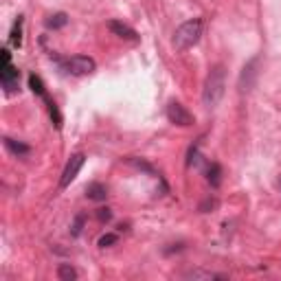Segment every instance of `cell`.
I'll list each match as a JSON object with an SVG mask.
<instances>
[{"label": "cell", "mask_w": 281, "mask_h": 281, "mask_svg": "<svg viewBox=\"0 0 281 281\" xmlns=\"http://www.w3.org/2000/svg\"><path fill=\"white\" fill-rule=\"evenodd\" d=\"M224 88H226V71L222 64H215L204 79V90H202L204 108H209V110L217 108V103L224 97Z\"/></svg>", "instance_id": "obj_1"}, {"label": "cell", "mask_w": 281, "mask_h": 281, "mask_svg": "<svg viewBox=\"0 0 281 281\" xmlns=\"http://www.w3.org/2000/svg\"><path fill=\"white\" fill-rule=\"evenodd\" d=\"M200 36H202V20L193 18V20H187L176 29L174 33V47L178 51H187L191 47H196Z\"/></svg>", "instance_id": "obj_2"}, {"label": "cell", "mask_w": 281, "mask_h": 281, "mask_svg": "<svg viewBox=\"0 0 281 281\" xmlns=\"http://www.w3.org/2000/svg\"><path fill=\"white\" fill-rule=\"evenodd\" d=\"M95 66H97L95 60L88 55H73V57H68V60H64V68L71 75H77V77L90 75V73L95 71Z\"/></svg>", "instance_id": "obj_3"}, {"label": "cell", "mask_w": 281, "mask_h": 281, "mask_svg": "<svg viewBox=\"0 0 281 281\" xmlns=\"http://www.w3.org/2000/svg\"><path fill=\"white\" fill-rule=\"evenodd\" d=\"M167 119H169V123L180 125V128H189V125H193V121H196L193 114L178 101H171L167 106Z\"/></svg>", "instance_id": "obj_4"}, {"label": "cell", "mask_w": 281, "mask_h": 281, "mask_svg": "<svg viewBox=\"0 0 281 281\" xmlns=\"http://www.w3.org/2000/svg\"><path fill=\"white\" fill-rule=\"evenodd\" d=\"M3 60H5V66H3V73H0V84H3L5 93H14L18 88V71L11 66L9 51H3Z\"/></svg>", "instance_id": "obj_5"}, {"label": "cell", "mask_w": 281, "mask_h": 281, "mask_svg": "<svg viewBox=\"0 0 281 281\" xmlns=\"http://www.w3.org/2000/svg\"><path fill=\"white\" fill-rule=\"evenodd\" d=\"M84 160H86L84 154H73V156L68 158V163H66V167H64V174H62V178H60V189H66L73 180L77 178L79 169L84 167Z\"/></svg>", "instance_id": "obj_6"}, {"label": "cell", "mask_w": 281, "mask_h": 281, "mask_svg": "<svg viewBox=\"0 0 281 281\" xmlns=\"http://www.w3.org/2000/svg\"><path fill=\"white\" fill-rule=\"evenodd\" d=\"M257 66H259V57H253V60L244 66L242 75H239V90H242V93H250V90H253L255 79H257V75H259Z\"/></svg>", "instance_id": "obj_7"}, {"label": "cell", "mask_w": 281, "mask_h": 281, "mask_svg": "<svg viewBox=\"0 0 281 281\" xmlns=\"http://www.w3.org/2000/svg\"><path fill=\"white\" fill-rule=\"evenodd\" d=\"M108 29H110L114 36L128 40V42H139V40H141L139 33H136L132 27L125 25V22H121V20H110V22H108Z\"/></svg>", "instance_id": "obj_8"}, {"label": "cell", "mask_w": 281, "mask_h": 281, "mask_svg": "<svg viewBox=\"0 0 281 281\" xmlns=\"http://www.w3.org/2000/svg\"><path fill=\"white\" fill-rule=\"evenodd\" d=\"M86 196L90 200H95V202H103V200L108 198V189H106V185H101V182H90V185L86 187Z\"/></svg>", "instance_id": "obj_9"}, {"label": "cell", "mask_w": 281, "mask_h": 281, "mask_svg": "<svg viewBox=\"0 0 281 281\" xmlns=\"http://www.w3.org/2000/svg\"><path fill=\"white\" fill-rule=\"evenodd\" d=\"M5 147L14 154V156H27L29 152H31V147L27 145V143H20V141H14V139H9V136H5Z\"/></svg>", "instance_id": "obj_10"}, {"label": "cell", "mask_w": 281, "mask_h": 281, "mask_svg": "<svg viewBox=\"0 0 281 281\" xmlns=\"http://www.w3.org/2000/svg\"><path fill=\"white\" fill-rule=\"evenodd\" d=\"M206 180H209L211 187H220V182H222V167L217 163L209 165V169H206Z\"/></svg>", "instance_id": "obj_11"}, {"label": "cell", "mask_w": 281, "mask_h": 281, "mask_svg": "<svg viewBox=\"0 0 281 281\" xmlns=\"http://www.w3.org/2000/svg\"><path fill=\"white\" fill-rule=\"evenodd\" d=\"M57 279L60 281H75L77 270L71 266V263H60V268H57Z\"/></svg>", "instance_id": "obj_12"}, {"label": "cell", "mask_w": 281, "mask_h": 281, "mask_svg": "<svg viewBox=\"0 0 281 281\" xmlns=\"http://www.w3.org/2000/svg\"><path fill=\"white\" fill-rule=\"evenodd\" d=\"M29 86H31V90H33L36 95H40L44 101H49L47 90H44V84H42V79H40L38 75H29Z\"/></svg>", "instance_id": "obj_13"}, {"label": "cell", "mask_w": 281, "mask_h": 281, "mask_svg": "<svg viewBox=\"0 0 281 281\" xmlns=\"http://www.w3.org/2000/svg\"><path fill=\"white\" fill-rule=\"evenodd\" d=\"M185 279H226V277L224 274L206 272V270H189V272H185Z\"/></svg>", "instance_id": "obj_14"}, {"label": "cell", "mask_w": 281, "mask_h": 281, "mask_svg": "<svg viewBox=\"0 0 281 281\" xmlns=\"http://www.w3.org/2000/svg\"><path fill=\"white\" fill-rule=\"evenodd\" d=\"M9 40H11V44H14V47H20V44H22V18H20V16H18V20L14 22V29H11Z\"/></svg>", "instance_id": "obj_15"}, {"label": "cell", "mask_w": 281, "mask_h": 281, "mask_svg": "<svg viewBox=\"0 0 281 281\" xmlns=\"http://www.w3.org/2000/svg\"><path fill=\"white\" fill-rule=\"evenodd\" d=\"M66 22H68V16L60 11V14H53V16H51V18L47 20V27H49V29H62V27L66 25Z\"/></svg>", "instance_id": "obj_16"}, {"label": "cell", "mask_w": 281, "mask_h": 281, "mask_svg": "<svg viewBox=\"0 0 281 281\" xmlns=\"http://www.w3.org/2000/svg\"><path fill=\"white\" fill-rule=\"evenodd\" d=\"M117 242H119V235L117 233H106V235H101V237H99V248H108V246H112Z\"/></svg>", "instance_id": "obj_17"}, {"label": "cell", "mask_w": 281, "mask_h": 281, "mask_svg": "<svg viewBox=\"0 0 281 281\" xmlns=\"http://www.w3.org/2000/svg\"><path fill=\"white\" fill-rule=\"evenodd\" d=\"M132 165H134L136 169H143V171H147V174H154V169H152V165L150 163H145V160H136V158H132L130 160Z\"/></svg>", "instance_id": "obj_18"}, {"label": "cell", "mask_w": 281, "mask_h": 281, "mask_svg": "<svg viewBox=\"0 0 281 281\" xmlns=\"http://www.w3.org/2000/svg\"><path fill=\"white\" fill-rule=\"evenodd\" d=\"M213 209H217V200H204L202 204H200V211H202V213H209V211H213Z\"/></svg>", "instance_id": "obj_19"}, {"label": "cell", "mask_w": 281, "mask_h": 281, "mask_svg": "<svg viewBox=\"0 0 281 281\" xmlns=\"http://www.w3.org/2000/svg\"><path fill=\"white\" fill-rule=\"evenodd\" d=\"M97 217H99V222H110L112 220V211L108 209V206L106 209H99L97 211Z\"/></svg>", "instance_id": "obj_20"}, {"label": "cell", "mask_w": 281, "mask_h": 281, "mask_svg": "<svg viewBox=\"0 0 281 281\" xmlns=\"http://www.w3.org/2000/svg\"><path fill=\"white\" fill-rule=\"evenodd\" d=\"M84 220H86V217L84 215H77V220H75V224H73V237H77V235L79 233H82V224H84Z\"/></svg>", "instance_id": "obj_21"}, {"label": "cell", "mask_w": 281, "mask_h": 281, "mask_svg": "<svg viewBox=\"0 0 281 281\" xmlns=\"http://www.w3.org/2000/svg\"><path fill=\"white\" fill-rule=\"evenodd\" d=\"M277 189H279V193H281V176L277 178Z\"/></svg>", "instance_id": "obj_22"}]
</instances>
